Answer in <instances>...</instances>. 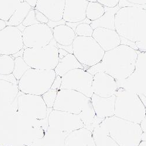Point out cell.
Masks as SVG:
<instances>
[{"mask_svg": "<svg viewBox=\"0 0 146 146\" xmlns=\"http://www.w3.org/2000/svg\"><path fill=\"white\" fill-rule=\"evenodd\" d=\"M48 123L50 128L67 135L84 127L80 115L53 110V109L48 117Z\"/></svg>", "mask_w": 146, "mask_h": 146, "instance_id": "12", "label": "cell"}, {"mask_svg": "<svg viewBox=\"0 0 146 146\" xmlns=\"http://www.w3.org/2000/svg\"><path fill=\"white\" fill-rule=\"evenodd\" d=\"M53 39L57 45L62 46H71L77 37L76 33L71 27L67 24H61L52 29Z\"/></svg>", "mask_w": 146, "mask_h": 146, "instance_id": "21", "label": "cell"}, {"mask_svg": "<svg viewBox=\"0 0 146 146\" xmlns=\"http://www.w3.org/2000/svg\"><path fill=\"white\" fill-rule=\"evenodd\" d=\"M88 3L86 0H66L63 19L66 22L72 23L86 20Z\"/></svg>", "mask_w": 146, "mask_h": 146, "instance_id": "15", "label": "cell"}, {"mask_svg": "<svg viewBox=\"0 0 146 146\" xmlns=\"http://www.w3.org/2000/svg\"><path fill=\"white\" fill-rule=\"evenodd\" d=\"M138 95L140 97V98L141 101V102H143L144 106V108H145V112H146V92H138Z\"/></svg>", "mask_w": 146, "mask_h": 146, "instance_id": "38", "label": "cell"}, {"mask_svg": "<svg viewBox=\"0 0 146 146\" xmlns=\"http://www.w3.org/2000/svg\"><path fill=\"white\" fill-rule=\"evenodd\" d=\"M24 47L22 32L18 27L7 26L0 31V54L14 55Z\"/></svg>", "mask_w": 146, "mask_h": 146, "instance_id": "13", "label": "cell"}, {"mask_svg": "<svg viewBox=\"0 0 146 146\" xmlns=\"http://www.w3.org/2000/svg\"><path fill=\"white\" fill-rule=\"evenodd\" d=\"M53 109L80 115L84 127L91 131L104 120L96 117L90 98L72 90L58 91Z\"/></svg>", "mask_w": 146, "mask_h": 146, "instance_id": "2", "label": "cell"}, {"mask_svg": "<svg viewBox=\"0 0 146 146\" xmlns=\"http://www.w3.org/2000/svg\"><path fill=\"white\" fill-rule=\"evenodd\" d=\"M31 67L26 63L22 56H18L15 58V64L13 74L15 78L19 81L24 74Z\"/></svg>", "mask_w": 146, "mask_h": 146, "instance_id": "30", "label": "cell"}, {"mask_svg": "<svg viewBox=\"0 0 146 146\" xmlns=\"http://www.w3.org/2000/svg\"><path fill=\"white\" fill-rule=\"evenodd\" d=\"M91 100L97 117L105 119L115 115V95L108 98H103L94 94Z\"/></svg>", "mask_w": 146, "mask_h": 146, "instance_id": "18", "label": "cell"}, {"mask_svg": "<svg viewBox=\"0 0 146 146\" xmlns=\"http://www.w3.org/2000/svg\"><path fill=\"white\" fill-rule=\"evenodd\" d=\"M127 1L135 4H140V5H143L146 4V0H126Z\"/></svg>", "mask_w": 146, "mask_h": 146, "instance_id": "40", "label": "cell"}, {"mask_svg": "<svg viewBox=\"0 0 146 146\" xmlns=\"http://www.w3.org/2000/svg\"><path fill=\"white\" fill-rule=\"evenodd\" d=\"M99 126L120 146H138L141 141L143 131L140 124L115 115L104 119Z\"/></svg>", "mask_w": 146, "mask_h": 146, "instance_id": "4", "label": "cell"}, {"mask_svg": "<svg viewBox=\"0 0 146 146\" xmlns=\"http://www.w3.org/2000/svg\"><path fill=\"white\" fill-rule=\"evenodd\" d=\"M62 77L58 76H56L50 89L58 91L60 89L61 86H62Z\"/></svg>", "mask_w": 146, "mask_h": 146, "instance_id": "36", "label": "cell"}, {"mask_svg": "<svg viewBox=\"0 0 146 146\" xmlns=\"http://www.w3.org/2000/svg\"><path fill=\"white\" fill-rule=\"evenodd\" d=\"M69 53L67 52L66 50L63 49L62 48H58V57L59 59L63 58L66 55H67Z\"/></svg>", "mask_w": 146, "mask_h": 146, "instance_id": "39", "label": "cell"}, {"mask_svg": "<svg viewBox=\"0 0 146 146\" xmlns=\"http://www.w3.org/2000/svg\"><path fill=\"white\" fill-rule=\"evenodd\" d=\"M24 1L29 4L32 8L35 9L36 4H37L38 0H24Z\"/></svg>", "mask_w": 146, "mask_h": 146, "instance_id": "41", "label": "cell"}, {"mask_svg": "<svg viewBox=\"0 0 146 146\" xmlns=\"http://www.w3.org/2000/svg\"><path fill=\"white\" fill-rule=\"evenodd\" d=\"M66 0H38L35 9L43 14L49 21L63 20Z\"/></svg>", "mask_w": 146, "mask_h": 146, "instance_id": "16", "label": "cell"}, {"mask_svg": "<svg viewBox=\"0 0 146 146\" xmlns=\"http://www.w3.org/2000/svg\"><path fill=\"white\" fill-rule=\"evenodd\" d=\"M115 95V116L140 124L146 112L138 94L122 90L117 91Z\"/></svg>", "mask_w": 146, "mask_h": 146, "instance_id": "5", "label": "cell"}, {"mask_svg": "<svg viewBox=\"0 0 146 146\" xmlns=\"http://www.w3.org/2000/svg\"><path fill=\"white\" fill-rule=\"evenodd\" d=\"M7 26V23L4 20L0 19V31L3 30Z\"/></svg>", "mask_w": 146, "mask_h": 146, "instance_id": "43", "label": "cell"}, {"mask_svg": "<svg viewBox=\"0 0 146 146\" xmlns=\"http://www.w3.org/2000/svg\"><path fill=\"white\" fill-rule=\"evenodd\" d=\"M20 91L18 85L5 80H0V105L9 106L17 100Z\"/></svg>", "mask_w": 146, "mask_h": 146, "instance_id": "20", "label": "cell"}, {"mask_svg": "<svg viewBox=\"0 0 146 146\" xmlns=\"http://www.w3.org/2000/svg\"><path fill=\"white\" fill-rule=\"evenodd\" d=\"M138 146H146V141H141Z\"/></svg>", "mask_w": 146, "mask_h": 146, "instance_id": "45", "label": "cell"}, {"mask_svg": "<svg viewBox=\"0 0 146 146\" xmlns=\"http://www.w3.org/2000/svg\"><path fill=\"white\" fill-rule=\"evenodd\" d=\"M119 83L112 76L104 72H99L93 76L92 90L94 94L103 98H108L116 94Z\"/></svg>", "mask_w": 146, "mask_h": 146, "instance_id": "14", "label": "cell"}, {"mask_svg": "<svg viewBox=\"0 0 146 146\" xmlns=\"http://www.w3.org/2000/svg\"><path fill=\"white\" fill-rule=\"evenodd\" d=\"M141 141H146V132H143L141 135Z\"/></svg>", "mask_w": 146, "mask_h": 146, "instance_id": "44", "label": "cell"}, {"mask_svg": "<svg viewBox=\"0 0 146 146\" xmlns=\"http://www.w3.org/2000/svg\"><path fill=\"white\" fill-rule=\"evenodd\" d=\"M56 77L54 70L30 68L19 80L18 88L22 93L42 96L51 88Z\"/></svg>", "mask_w": 146, "mask_h": 146, "instance_id": "6", "label": "cell"}, {"mask_svg": "<svg viewBox=\"0 0 146 146\" xmlns=\"http://www.w3.org/2000/svg\"><path fill=\"white\" fill-rule=\"evenodd\" d=\"M120 8L118 5L113 8L105 7V13L98 19L92 21L90 25L94 29L98 28H104L115 30V15Z\"/></svg>", "mask_w": 146, "mask_h": 146, "instance_id": "22", "label": "cell"}, {"mask_svg": "<svg viewBox=\"0 0 146 146\" xmlns=\"http://www.w3.org/2000/svg\"><path fill=\"white\" fill-rule=\"evenodd\" d=\"M60 90H72L82 93L88 98L94 94L92 90L93 76L84 69L72 70L62 77Z\"/></svg>", "mask_w": 146, "mask_h": 146, "instance_id": "9", "label": "cell"}, {"mask_svg": "<svg viewBox=\"0 0 146 146\" xmlns=\"http://www.w3.org/2000/svg\"><path fill=\"white\" fill-rule=\"evenodd\" d=\"M64 146H96L91 130L83 127L67 135Z\"/></svg>", "mask_w": 146, "mask_h": 146, "instance_id": "19", "label": "cell"}, {"mask_svg": "<svg viewBox=\"0 0 146 146\" xmlns=\"http://www.w3.org/2000/svg\"><path fill=\"white\" fill-rule=\"evenodd\" d=\"M140 127L143 132H146V115L144 118L142 120L141 122L140 123Z\"/></svg>", "mask_w": 146, "mask_h": 146, "instance_id": "42", "label": "cell"}, {"mask_svg": "<svg viewBox=\"0 0 146 146\" xmlns=\"http://www.w3.org/2000/svg\"><path fill=\"white\" fill-rule=\"evenodd\" d=\"M77 68L84 69V67L78 62L72 53H68L63 58L59 59L58 63L54 70L56 76L62 77L68 71Z\"/></svg>", "mask_w": 146, "mask_h": 146, "instance_id": "23", "label": "cell"}, {"mask_svg": "<svg viewBox=\"0 0 146 146\" xmlns=\"http://www.w3.org/2000/svg\"><path fill=\"white\" fill-rule=\"evenodd\" d=\"M137 50L124 44L105 53L104 57L97 64L86 71L92 76L104 72L113 77L119 84H124L135 70Z\"/></svg>", "mask_w": 146, "mask_h": 146, "instance_id": "1", "label": "cell"}, {"mask_svg": "<svg viewBox=\"0 0 146 146\" xmlns=\"http://www.w3.org/2000/svg\"><path fill=\"white\" fill-rule=\"evenodd\" d=\"M16 101L18 112L22 116L35 120H43L46 117L47 108L42 96L20 91Z\"/></svg>", "mask_w": 146, "mask_h": 146, "instance_id": "10", "label": "cell"}, {"mask_svg": "<svg viewBox=\"0 0 146 146\" xmlns=\"http://www.w3.org/2000/svg\"><path fill=\"white\" fill-rule=\"evenodd\" d=\"M35 13L36 19L39 23L47 24L48 22H49L48 19L43 14H42L41 12L36 9H35Z\"/></svg>", "mask_w": 146, "mask_h": 146, "instance_id": "35", "label": "cell"}, {"mask_svg": "<svg viewBox=\"0 0 146 146\" xmlns=\"http://www.w3.org/2000/svg\"><path fill=\"white\" fill-rule=\"evenodd\" d=\"M15 58L8 55L0 54V75L13 74Z\"/></svg>", "mask_w": 146, "mask_h": 146, "instance_id": "29", "label": "cell"}, {"mask_svg": "<svg viewBox=\"0 0 146 146\" xmlns=\"http://www.w3.org/2000/svg\"><path fill=\"white\" fill-rule=\"evenodd\" d=\"M92 132L96 146H120L102 127L97 126Z\"/></svg>", "mask_w": 146, "mask_h": 146, "instance_id": "26", "label": "cell"}, {"mask_svg": "<svg viewBox=\"0 0 146 146\" xmlns=\"http://www.w3.org/2000/svg\"><path fill=\"white\" fill-rule=\"evenodd\" d=\"M120 39H121V44H124V45H126L136 50H139L138 48L135 44V43H133L125 38H123L122 37H120Z\"/></svg>", "mask_w": 146, "mask_h": 146, "instance_id": "37", "label": "cell"}, {"mask_svg": "<svg viewBox=\"0 0 146 146\" xmlns=\"http://www.w3.org/2000/svg\"><path fill=\"white\" fill-rule=\"evenodd\" d=\"M58 91L50 89L42 95L47 109H53Z\"/></svg>", "mask_w": 146, "mask_h": 146, "instance_id": "32", "label": "cell"}, {"mask_svg": "<svg viewBox=\"0 0 146 146\" xmlns=\"http://www.w3.org/2000/svg\"><path fill=\"white\" fill-rule=\"evenodd\" d=\"M115 25L120 37L135 43L139 50L146 39V10L120 8L115 15Z\"/></svg>", "mask_w": 146, "mask_h": 146, "instance_id": "3", "label": "cell"}, {"mask_svg": "<svg viewBox=\"0 0 146 146\" xmlns=\"http://www.w3.org/2000/svg\"><path fill=\"white\" fill-rule=\"evenodd\" d=\"M120 0H96V1L106 7L113 8L118 5Z\"/></svg>", "mask_w": 146, "mask_h": 146, "instance_id": "34", "label": "cell"}, {"mask_svg": "<svg viewBox=\"0 0 146 146\" xmlns=\"http://www.w3.org/2000/svg\"><path fill=\"white\" fill-rule=\"evenodd\" d=\"M22 32L25 48L42 47L49 44L53 39L52 29L47 24H35L25 27Z\"/></svg>", "mask_w": 146, "mask_h": 146, "instance_id": "11", "label": "cell"}, {"mask_svg": "<svg viewBox=\"0 0 146 146\" xmlns=\"http://www.w3.org/2000/svg\"><path fill=\"white\" fill-rule=\"evenodd\" d=\"M92 37L105 52L121 44L120 36L116 30L104 28H96L94 29Z\"/></svg>", "mask_w": 146, "mask_h": 146, "instance_id": "17", "label": "cell"}, {"mask_svg": "<svg viewBox=\"0 0 146 146\" xmlns=\"http://www.w3.org/2000/svg\"><path fill=\"white\" fill-rule=\"evenodd\" d=\"M137 54L135 70L124 84L135 80L146 86V52L137 50Z\"/></svg>", "mask_w": 146, "mask_h": 146, "instance_id": "24", "label": "cell"}, {"mask_svg": "<svg viewBox=\"0 0 146 146\" xmlns=\"http://www.w3.org/2000/svg\"><path fill=\"white\" fill-rule=\"evenodd\" d=\"M32 9V8L26 2L21 3L9 19L6 22L7 26L18 27L21 25Z\"/></svg>", "mask_w": 146, "mask_h": 146, "instance_id": "25", "label": "cell"}, {"mask_svg": "<svg viewBox=\"0 0 146 146\" xmlns=\"http://www.w3.org/2000/svg\"><path fill=\"white\" fill-rule=\"evenodd\" d=\"M74 31L77 36L92 37L94 32V29L90 25V24L84 22L78 23Z\"/></svg>", "mask_w": 146, "mask_h": 146, "instance_id": "31", "label": "cell"}, {"mask_svg": "<svg viewBox=\"0 0 146 146\" xmlns=\"http://www.w3.org/2000/svg\"><path fill=\"white\" fill-rule=\"evenodd\" d=\"M24 0H0V19L7 22Z\"/></svg>", "mask_w": 146, "mask_h": 146, "instance_id": "27", "label": "cell"}, {"mask_svg": "<svg viewBox=\"0 0 146 146\" xmlns=\"http://www.w3.org/2000/svg\"><path fill=\"white\" fill-rule=\"evenodd\" d=\"M88 2H96V0H86Z\"/></svg>", "mask_w": 146, "mask_h": 146, "instance_id": "46", "label": "cell"}, {"mask_svg": "<svg viewBox=\"0 0 146 146\" xmlns=\"http://www.w3.org/2000/svg\"><path fill=\"white\" fill-rule=\"evenodd\" d=\"M23 58L32 68L42 70H54L58 61V47L54 39L50 43L40 48H25Z\"/></svg>", "mask_w": 146, "mask_h": 146, "instance_id": "7", "label": "cell"}, {"mask_svg": "<svg viewBox=\"0 0 146 146\" xmlns=\"http://www.w3.org/2000/svg\"><path fill=\"white\" fill-rule=\"evenodd\" d=\"M105 13V7L98 2H89L86 9V18L94 21L100 18Z\"/></svg>", "mask_w": 146, "mask_h": 146, "instance_id": "28", "label": "cell"}, {"mask_svg": "<svg viewBox=\"0 0 146 146\" xmlns=\"http://www.w3.org/2000/svg\"><path fill=\"white\" fill-rule=\"evenodd\" d=\"M38 23H39L36 19L35 9L32 8L29 11V13H28L25 19L23 21L22 25L24 27H29V26L35 25V24H38Z\"/></svg>", "mask_w": 146, "mask_h": 146, "instance_id": "33", "label": "cell"}, {"mask_svg": "<svg viewBox=\"0 0 146 146\" xmlns=\"http://www.w3.org/2000/svg\"><path fill=\"white\" fill-rule=\"evenodd\" d=\"M72 54L87 70L99 63L105 52L92 37L77 36L72 44Z\"/></svg>", "mask_w": 146, "mask_h": 146, "instance_id": "8", "label": "cell"}]
</instances>
